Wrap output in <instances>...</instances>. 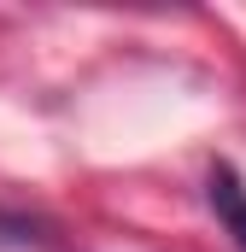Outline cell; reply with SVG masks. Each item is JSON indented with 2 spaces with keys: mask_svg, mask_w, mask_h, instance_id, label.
Returning <instances> with one entry per match:
<instances>
[{
  "mask_svg": "<svg viewBox=\"0 0 246 252\" xmlns=\"http://www.w3.org/2000/svg\"><path fill=\"white\" fill-rule=\"evenodd\" d=\"M0 241H6V247H47V229H41L35 217H12V211H0Z\"/></svg>",
  "mask_w": 246,
  "mask_h": 252,
  "instance_id": "obj_2",
  "label": "cell"
},
{
  "mask_svg": "<svg viewBox=\"0 0 246 252\" xmlns=\"http://www.w3.org/2000/svg\"><path fill=\"white\" fill-rule=\"evenodd\" d=\"M205 205H211V217L223 223V235L246 252V182L235 164H211V176H205Z\"/></svg>",
  "mask_w": 246,
  "mask_h": 252,
  "instance_id": "obj_1",
  "label": "cell"
}]
</instances>
